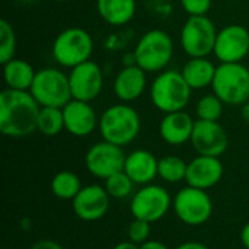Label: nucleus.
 Segmentation results:
<instances>
[{"mask_svg":"<svg viewBox=\"0 0 249 249\" xmlns=\"http://www.w3.org/2000/svg\"><path fill=\"white\" fill-rule=\"evenodd\" d=\"M41 105L29 90L6 88L0 93V131L7 137H26L36 131Z\"/></svg>","mask_w":249,"mask_h":249,"instance_id":"obj_1","label":"nucleus"},{"mask_svg":"<svg viewBox=\"0 0 249 249\" xmlns=\"http://www.w3.org/2000/svg\"><path fill=\"white\" fill-rule=\"evenodd\" d=\"M142 128L139 112L128 104H115L108 107L99 117L98 130L102 140L117 146H127L133 143Z\"/></svg>","mask_w":249,"mask_h":249,"instance_id":"obj_2","label":"nucleus"},{"mask_svg":"<svg viewBox=\"0 0 249 249\" xmlns=\"http://www.w3.org/2000/svg\"><path fill=\"white\" fill-rule=\"evenodd\" d=\"M193 89L181 71L163 70L158 73L150 86V99L156 109L163 114L184 111L190 104Z\"/></svg>","mask_w":249,"mask_h":249,"instance_id":"obj_3","label":"nucleus"},{"mask_svg":"<svg viewBox=\"0 0 249 249\" xmlns=\"http://www.w3.org/2000/svg\"><path fill=\"white\" fill-rule=\"evenodd\" d=\"M133 57L146 73H160L166 70L174 57V41L166 31L150 29L137 41Z\"/></svg>","mask_w":249,"mask_h":249,"instance_id":"obj_4","label":"nucleus"},{"mask_svg":"<svg viewBox=\"0 0 249 249\" xmlns=\"http://www.w3.org/2000/svg\"><path fill=\"white\" fill-rule=\"evenodd\" d=\"M51 54L58 66L73 69L88 60H92L93 38L83 28H66L55 36L51 47Z\"/></svg>","mask_w":249,"mask_h":249,"instance_id":"obj_5","label":"nucleus"},{"mask_svg":"<svg viewBox=\"0 0 249 249\" xmlns=\"http://www.w3.org/2000/svg\"><path fill=\"white\" fill-rule=\"evenodd\" d=\"M212 90L225 105H244L249 101V69L242 63H220Z\"/></svg>","mask_w":249,"mask_h":249,"instance_id":"obj_6","label":"nucleus"},{"mask_svg":"<svg viewBox=\"0 0 249 249\" xmlns=\"http://www.w3.org/2000/svg\"><path fill=\"white\" fill-rule=\"evenodd\" d=\"M29 92L41 107L63 108L73 99L69 74L55 67L36 70Z\"/></svg>","mask_w":249,"mask_h":249,"instance_id":"obj_7","label":"nucleus"},{"mask_svg":"<svg viewBox=\"0 0 249 249\" xmlns=\"http://www.w3.org/2000/svg\"><path fill=\"white\" fill-rule=\"evenodd\" d=\"M217 29L206 16H188L179 34V44L190 58L209 57L214 51Z\"/></svg>","mask_w":249,"mask_h":249,"instance_id":"obj_8","label":"nucleus"},{"mask_svg":"<svg viewBox=\"0 0 249 249\" xmlns=\"http://www.w3.org/2000/svg\"><path fill=\"white\" fill-rule=\"evenodd\" d=\"M172 206L178 219L188 226H201L213 214V201L206 190L190 185L177 193Z\"/></svg>","mask_w":249,"mask_h":249,"instance_id":"obj_9","label":"nucleus"},{"mask_svg":"<svg viewBox=\"0 0 249 249\" xmlns=\"http://www.w3.org/2000/svg\"><path fill=\"white\" fill-rule=\"evenodd\" d=\"M172 203L166 188L156 184H147L133 196L130 212L134 219L155 223L166 216Z\"/></svg>","mask_w":249,"mask_h":249,"instance_id":"obj_10","label":"nucleus"},{"mask_svg":"<svg viewBox=\"0 0 249 249\" xmlns=\"http://www.w3.org/2000/svg\"><path fill=\"white\" fill-rule=\"evenodd\" d=\"M127 155L121 146L102 140L95 143L85 156V165L90 175L107 179L111 175L124 171Z\"/></svg>","mask_w":249,"mask_h":249,"instance_id":"obj_11","label":"nucleus"},{"mask_svg":"<svg viewBox=\"0 0 249 249\" xmlns=\"http://www.w3.org/2000/svg\"><path fill=\"white\" fill-rule=\"evenodd\" d=\"M213 54L220 63H242L249 54L248 29L239 23L223 26L217 31Z\"/></svg>","mask_w":249,"mask_h":249,"instance_id":"obj_12","label":"nucleus"},{"mask_svg":"<svg viewBox=\"0 0 249 249\" xmlns=\"http://www.w3.org/2000/svg\"><path fill=\"white\" fill-rule=\"evenodd\" d=\"M69 80L73 99L83 102L95 101L101 95L104 88L102 69L93 60H88L70 69Z\"/></svg>","mask_w":249,"mask_h":249,"instance_id":"obj_13","label":"nucleus"},{"mask_svg":"<svg viewBox=\"0 0 249 249\" xmlns=\"http://www.w3.org/2000/svg\"><path fill=\"white\" fill-rule=\"evenodd\" d=\"M190 143L198 155L220 158L229 146V137L219 121L197 120Z\"/></svg>","mask_w":249,"mask_h":249,"instance_id":"obj_14","label":"nucleus"},{"mask_svg":"<svg viewBox=\"0 0 249 249\" xmlns=\"http://www.w3.org/2000/svg\"><path fill=\"white\" fill-rule=\"evenodd\" d=\"M109 194L105 187L98 184L82 187L79 194L71 200L74 214L83 222H96L105 217L109 210Z\"/></svg>","mask_w":249,"mask_h":249,"instance_id":"obj_15","label":"nucleus"},{"mask_svg":"<svg viewBox=\"0 0 249 249\" xmlns=\"http://www.w3.org/2000/svg\"><path fill=\"white\" fill-rule=\"evenodd\" d=\"M63 115L64 130L74 137H86L99 125V118L90 102L71 99L63 107Z\"/></svg>","mask_w":249,"mask_h":249,"instance_id":"obj_16","label":"nucleus"},{"mask_svg":"<svg viewBox=\"0 0 249 249\" xmlns=\"http://www.w3.org/2000/svg\"><path fill=\"white\" fill-rule=\"evenodd\" d=\"M223 177V163L219 158L198 155L194 158L187 168L185 182L190 187L200 190H209L216 187Z\"/></svg>","mask_w":249,"mask_h":249,"instance_id":"obj_17","label":"nucleus"},{"mask_svg":"<svg viewBox=\"0 0 249 249\" xmlns=\"http://www.w3.org/2000/svg\"><path fill=\"white\" fill-rule=\"evenodd\" d=\"M147 73L139 67L136 63L131 66H125L123 67L112 83V90L114 95L124 104H130L134 102L136 99H139L146 89L147 85Z\"/></svg>","mask_w":249,"mask_h":249,"instance_id":"obj_18","label":"nucleus"},{"mask_svg":"<svg viewBox=\"0 0 249 249\" xmlns=\"http://www.w3.org/2000/svg\"><path fill=\"white\" fill-rule=\"evenodd\" d=\"M196 121L185 111L165 114L159 124L162 140L171 146H181L191 140Z\"/></svg>","mask_w":249,"mask_h":249,"instance_id":"obj_19","label":"nucleus"},{"mask_svg":"<svg viewBox=\"0 0 249 249\" xmlns=\"http://www.w3.org/2000/svg\"><path fill=\"white\" fill-rule=\"evenodd\" d=\"M158 166H159V159H156V156L152 152L144 149H137L127 155L124 163V172L131 178V181L136 185L143 187L152 184V181L156 177H159Z\"/></svg>","mask_w":249,"mask_h":249,"instance_id":"obj_20","label":"nucleus"},{"mask_svg":"<svg viewBox=\"0 0 249 249\" xmlns=\"http://www.w3.org/2000/svg\"><path fill=\"white\" fill-rule=\"evenodd\" d=\"M217 66L209 57H196L190 58L181 69V73L190 88L194 89H204L212 88Z\"/></svg>","mask_w":249,"mask_h":249,"instance_id":"obj_21","label":"nucleus"},{"mask_svg":"<svg viewBox=\"0 0 249 249\" xmlns=\"http://www.w3.org/2000/svg\"><path fill=\"white\" fill-rule=\"evenodd\" d=\"M36 70L23 58H12L3 64V79L6 88L15 90H29Z\"/></svg>","mask_w":249,"mask_h":249,"instance_id":"obj_22","label":"nucleus"},{"mask_svg":"<svg viewBox=\"0 0 249 249\" xmlns=\"http://www.w3.org/2000/svg\"><path fill=\"white\" fill-rule=\"evenodd\" d=\"M136 0H96V10L102 20L112 26L128 23L136 15Z\"/></svg>","mask_w":249,"mask_h":249,"instance_id":"obj_23","label":"nucleus"},{"mask_svg":"<svg viewBox=\"0 0 249 249\" xmlns=\"http://www.w3.org/2000/svg\"><path fill=\"white\" fill-rule=\"evenodd\" d=\"M82 190L79 177L71 171L57 172L51 179V191L60 200H73Z\"/></svg>","mask_w":249,"mask_h":249,"instance_id":"obj_24","label":"nucleus"},{"mask_svg":"<svg viewBox=\"0 0 249 249\" xmlns=\"http://www.w3.org/2000/svg\"><path fill=\"white\" fill-rule=\"evenodd\" d=\"M64 130V115L63 108L57 107H41L39 115H38V127L36 131H39L44 136L53 137L60 134Z\"/></svg>","mask_w":249,"mask_h":249,"instance_id":"obj_25","label":"nucleus"},{"mask_svg":"<svg viewBox=\"0 0 249 249\" xmlns=\"http://www.w3.org/2000/svg\"><path fill=\"white\" fill-rule=\"evenodd\" d=\"M187 168H188V163L182 158L175 156V155H168L159 159L158 175L169 184H177V182L185 181Z\"/></svg>","mask_w":249,"mask_h":249,"instance_id":"obj_26","label":"nucleus"},{"mask_svg":"<svg viewBox=\"0 0 249 249\" xmlns=\"http://www.w3.org/2000/svg\"><path fill=\"white\" fill-rule=\"evenodd\" d=\"M223 101L216 93L203 95L196 105L197 118L203 121H219L223 114Z\"/></svg>","mask_w":249,"mask_h":249,"instance_id":"obj_27","label":"nucleus"},{"mask_svg":"<svg viewBox=\"0 0 249 249\" xmlns=\"http://www.w3.org/2000/svg\"><path fill=\"white\" fill-rule=\"evenodd\" d=\"M134 182L131 181V178L124 172H117L114 175H111L109 178L105 179V190L109 194L111 198H117V200H124L127 198L134 188Z\"/></svg>","mask_w":249,"mask_h":249,"instance_id":"obj_28","label":"nucleus"},{"mask_svg":"<svg viewBox=\"0 0 249 249\" xmlns=\"http://www.w3.org/2000/svg\"><path fill=\"white\" fill-rule=\"evenodd\" d=\"M16 53V35L13 26L6 20H0V63L4 64L15 58Z\"/></svg>","mask_w":249,"mask_h":249,"instance_id":"obj_29","label":"nucleus"},{"mask_svg":"<svg viewBox=\"0 0 249 249\" xmlns=\"http://www.w3.org/2000/svg\"><path fill=\"white\" fill-rule=\"evenodd\" d=\"M150 225L152 223H149V222L134 219L128 225V229H127L128 241H131V242H134L137 245H142V244L147 242L150 239Z\"/></svg>","mask_w":249,"mask_h":249,"instance_id":"obj_30","label":"nucleus"},{"mask_svg":"<svg viewBox=\"0 0 249 249\" xmlns=\"http://www.w3.org/2000/svg\"><path fill=\"white\" fill-rule=\"evenodd\" d=\"M179 3L188 16H206L213 0H179Z\"/></svg>","mask_w":249,"mask_h":249,"instance_id":"obj_31","label":"nucleus"},{"mask_svg":"<svg viewBox=\"0 0 249 249\" xmlns=\"http://www.w3.org/2000/svg\"><path fill=\"white\" fill-rule=\"evenodd\" d=\"M29 249H64L58 242L53 241V239H41L38 242H35Z\"/></svg>","mask_w":249,"mask_h":249,"instance_id":"obj_32","label":"nucleus"},{"mask_svg":"<svg viewBox=\"0 0 249 249\" xmlns=\"http://www.w3.org/2000/svg\"><path fill=\"white\" fill-rule=\"evenodd\" d=\"M140 249H169L165 244L159 242V241H155V239H149L147 242L142 244Z\"/></svg>","mask_w":249,"mask_h":249,"instance_id":"obj_33","label":"nucleus"},{"mask_svg":"<svg viewBox=\"0 0 249 249\" xmlns=\"http://www.w3.org/2000/svg\"><path fill=\"white\" fill-rule=\"evenodd\" d=\"M177 249H210L207 245L204 244H200V242H194V241H190V242H184L181 244Z\"/></svg>","mask_w":249,"mask_h":249,"instance_id":"obj_34","label":"nucleus"},{"mask_svg":"<svg viewBox=\"0 0 249 249\" xmlns=\"http://www.w3.org/2000/svg\"><path fill=\"white\" fill-rule=\"evenodd\" d=\"M241 242L245 247V249H249V222L241 231Z\"/></svg>","mask_w":249,"mask_h":249,"instance_id":"obj_35","label":"nucleus"},{"mask_svg":"<svg viewBox=\"0 0 249 249\" xmlns=\"http://www.w3.org/2000/svg\"><path fill=\"white\" fill-rule=\"evenodd\" d=\"M112 249H140V245H137L131 241H124V242L117 244Z\"/></svg>","mask_w":249,"mask_h":249,"instance_id":"obj_36","label":"nucleus"},{"mask_svg":"<svg viewBox=\"0 0 249 249\" xmlns=\"http://www.w3.org/2000/svg\"><path fill=\"white\" fill-rule=\"evenodd\" d=\"M241 115H242V118L249 124V101L245 102L244 105H241Z\"/></svg>","mask_w":249,"mask_h":249,"instance_id":"obj_37","label":"nucleus"},{"mask_svg":"<svg viewBox=\"0 0 249 249\" xmlns=\"http://www.w3.org/2000/svg\"><path fill=\"white\" fill-rule=\"evenodd\" d=\"M55 1H69V0H55Z\"/></svg>","mask_w":249,"mask_h":249,"instance_id":"obj_38","label":"nucleus"}]
</instances>
